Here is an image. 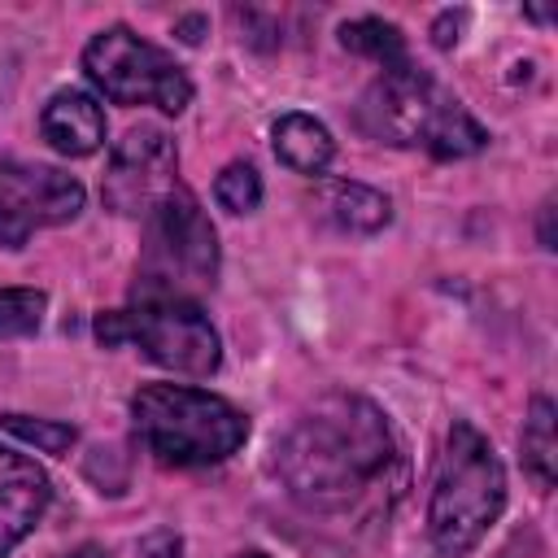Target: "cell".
Segmentation results:
<instances>
[{
	"instance_id": "obj_6",
	"label": "cell",
	"mask_w": 558,
	"mask_h": 558,
	"mask_svg": "<svg viewBox=\"0 0 558 558\" xmlns=\"http://www.w3.org/2000/svg\"><path fill=\"white\" fill-rule=\"evenodd\" d=\"M218 279V231L201 201L179 183L153 214L135 270V296H187Z\"/></svg>"
},
{
	"instance_id": "obj_23",
	"label": "cell",
	"mask_w": 558,
	"mask_h": 558,
	"mask_svg": "<svg viewBox=\"0 0 558 558\" xmlns=\"http://www.w3.org/2000/svg\"><path fill=\"white\" fill-rule=\"evenodd\" d=\"M231 558H270V554H262V549H244V554H231Z\"/></svg>"
},
{
	"instance_id": "obj_14",
	"label": "cell",
	"mask_w": 558,
	"mask_h": 558,
	"mask_svg": "<svg viewBox=\"0 0 558 558\" xmlns=\"http://www.w3.org/2000/svg\"><path fill=\"white\" fill-rule=\"evenodd\" d=\"M519 449H523V466L532 471V480L541 488H554V475H558V436H554V401L549 397H536L532 401V410L523 418Z\"/></svg>"
},
{
	"instance_id": "obj_17",
	"label": "cell",
	"mask_w": 558,
	"mask_h": 558,
	"mask_svg": "<svg viewBox=\"0 0 558 558\" xmlns=\"http://www.w3.org/2000/svg\"><path fill=\"white\" fill-rule=\"evenodd\" d=\"M214 201L227 214H253L262 205V174L248 161H231L222 166V174L214 179Z\"/></svg>"
},
{
	"instance_id": "obj_8",
	"label": "cell",
	"mask_w": 558,
	"mask_h": 558,
	"mask_svg": "<svg viewBox=\"0 0 558 558\" xmlns=\"http://www.w3.org/2000/svg\"><path fill=\"white\" fill-rule=\"evenodd\" d=\"M83 201V183L57 166L0 161V248H22L35 231L74 222Z\"/></svg>"
},
{
	"instance_id": "obj_20",
	"label": "cell",
	"mask_w": 558,
	"mask_h": 558,
	"mask_svg": "<svg viewBox=\"0 0 558 558\" xmlns=\"http://www.w3.org/2000/svg\"><path fill=\"white\" fill-rule=\"evenodd\" d=\"M201 26H205V17H183V22H179V39H183V44H201V35H196Z\"/></svg>"
},
{
	"instance_id": "obj_2",
	"label": "cell",
	"mask_w": 558,
	"mask_h": 558,
	"mask_svg": "<svg viewBox=\"0 0 558 558\" xmlns=\"http://www.w3.org/2000/svg\"><path fill=\"white\" fill-rule=\"evenodd\" d=\"M357 126L392 148H418L436 161L475 157L488 144L480 118L427 70L392 65L357 100Z\"/></svg>"
},
{
	"instance_id": "obj_18",
	"label": "cell",
	"mask_w": 558,
	"mask_h": 558,
	"mask_svg": "<svg viewBox=\"0 0 558 558\" xmlns=\"http://www.w3.org/2000/svg\"><path fill=\"white\" fill-rule=\"evenodd\" d=\"M0 423H4V432H13L17 440L35 445L39 453H65V449H70V445L78 440L74 423H61V418H31V414H4Z\"/></svg>"
},
{
	"instance_id": "obj_12",
	"label": "cell",
	"mask_w": 558,
	"mask_h": 558,
	"mask_svg": "<svg viewBox=\"0 0 558 558\" xmlns=\"http://www.w3.org/2000/svg\"><path fill=\"white\" fill-rule=\"evenodd\" d=\"M39 135L61 153V157H92L105 144V109L96 96L65 87L48 96L39 113Z\"/></svg>"
},
{
	"instance_id": "obj_1",
	"label": "cell",
	"mask_w": 558,
	"mask_h": 558,
	"mask_svg": "<svg viewBox=\"0 0 558 558\" xmlns=\"http://www.w3.org/2000/svg\"><path fill=\"white\" fill-rule=\"evenodd\" d=\"M275 471L296 506L340 523H379L405 493V458L384 410L327 392L275 440Z\"/></svg>"
},
{
	"instance_id": "obj_5",
	"label": "cell",
	"mask_w": 558,
	"mask_h": 558,
	"mask_svg": "<svg viewBox=\"0 0 558 558\" xmlns=\"http://www.w3.org/2000/svg\"><path fill=\"white\" fill-rule=\"evenodd\" d=\"M96 340L140 344L148 362L192 379H205L222 366V340L187 296H140L126 310H109L96 318Z\"/></svg>"
},
{
	"instance_id": "obj_11",
	"label": "cell",
	"mask_w": 558,
	"mask_h": 558,
	"mask_svg": "<svg viewBox=\"0 0 558 558\" xmlns=\"http://www.w3.org/2000/svg\"><path fill=\"white\" fill-rule=\"evenodd\" d=\"M314 218H323L327 227L344 231V235H375L392 222V201L357 179H327L314 187L310 196Z\"/></svg>"
},
{
	"instance_id": "obj_10",
	"label": "cell",
	"mask_w": 558,
	"mask_h": 558,
	"mask_svg": "<svg viewBox=\"0 0 558 558\" xmlns=\"http://www.w3.org/2000/svg\"><path fill=\"white\" fill-rule=\"evenodd\" d=\"M52 501V484L35 458L0 445V558H9L44 519Z\"/></svg>"
},
{
	"instance_id": "obj_16",
	"label": "cell",
	"mask_w": 558,
	"mask_h": 558,
	"mask_svg": "<svg viewBox=\"0 0 558 558\" xmlns=\"http://www.w3.org/2000/svg\"><path fill=\"white\" fill-rule=\"evenodd\" d=\"M48 296L39 288H0V340H17L39 331Z\"/></svg>"
},
{
	"instance_id": "obj_15",
	"label": "cell",
	"mask_w": 558,
	"mask_h": 558,
	"mask_svg": "<svg viewBox=\"0 0 558 558\" xmlns=\"http://www.w3.org/2000/svg\"><path fill=\"white\" fill-rule=\"evenodd\" d=\"M340 44H344L349 52H357V57L379 61L384 70L410 61V57H405V35H401V26H392V22H384V17H353V22H344V26H340Z\"/></svg>"
},
{
	"instance_id": "obj_9",
	"label": "cell",
	"mask_w": 558,
	"mask_h": 558,
	"mask_svg": "<svg viewBox=\"0 0 558 558\" xmlns=\"http://www.w3.org/2000/svg\"><path fill=\"white\" fill-rule=\"evenodd\" d=\"M174 187H179L174 140L161 126H140L126 140H118L100 179V201L122 218H148Z\"/></svg>"
},
{
	"instance_id": "obj_19",
	"label": "cell",
	"mask_w": 558,
	"mask_h": 558,
	"mask_svg": "<svg viewBox=\"0 0 558 558\" xmlns=\"http://www.w3.org/2000/svg\"><path fill=\"white\" fill-rule=\"evenodd\" d=\"M458 22H462V13H458V17L445 13V17L436 22V44H440V48H453V44H458Z\"/></svg>"
},
{
	"instance_id": "obj_4",
	"label": "cell",
	"mask_w": 558,
	"mask_h": 558,
	"mask_svg": "<svg viewBox=\"0 0 558 558\" xmlns=\"http://www.w3.org/2000/svg\"><path fill=\"white\" fill-rule=\"evenodd\" d=\"M131 427L166 466H218L248 440V418L192 384H144L131 397Z\"/></svg>"
},
{
	"instance_id": "obj_13",
	"label": "cell",
	"mask_w": 558,
	"mask_h": 558,
	"mask_svg": "<svg viewBox=\"0 0 558 558\" xmlns=\"http://www.w3.org/2000/svg\"><path fill=\"white\" fill-rule=\"evenodd\" d=\"M270 144H275V157L296 174H323L336 157L331 131L310 113H279L270 126Z\"/></svg>"
},
{
	"instance_id": "obj_7",
	"label": "cell",
	"mask_w": 558,
	"mask_h": 558,
	"mask_svg": "<svg viewBox=\"0 0 558 558\" xmlns=\"http://www.w3.org/2000/svg\"><path fill=\"white\" fill-rule=\"evenodd\" d=\"M83 70L96 92L113 105H153L161 113H183L192 105V78L157 44L140 39L131 26H105L83 48Z\"/></svg>"
},
{
	"instance_id": "obj_21",
	"label": "cell",
	"mask_w": 558,
	"mask_h": 558,
	"mask_svg": "<svg viewBox=\"0 0 558 558\" xmlns=\"http://www.w3.org/2000/svg\"><path fill=\"white\" fill-rule=\"evenodd\" d=\"M549 214H554V205L545 201V209H541V244H545V248H554V231H549Z\"/></svg>"
},
{
	"instance_id": "obj_3",
	"label": "cell",
	"mask_w": 558,
	"mask_h": 558,
	"mask_svg": "<svg viewBox=\"0 0 558 558\" xmlns=\"http://www.w3.org/2000/svg\"><path fill=\"white\" fill-rule=\"evenodd\" d=\"M501 510H506L501 458L493 453L488 436L475 423L453 418L445 449L436 458L432 497H427V536L436 554L445 558L471 554L488 536V527L501 519Z\"/></svg>"
},
{
	"instance_id": "obj_22",
	"label": "cell",
	"mask_w": 558,
	"mask_h": 558,
	"mask_svg": "<svg viewBox=\"0 0 558 558\" xmlns=\"http://www.w3.org/2000/svg\"><path fill=\"white\" fill-rule=\"evenodd\" d=\"M70 558H105V549H96V545H83V549H74Z\"/></svg>"
}]
</instances>
